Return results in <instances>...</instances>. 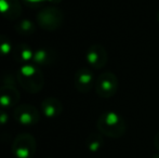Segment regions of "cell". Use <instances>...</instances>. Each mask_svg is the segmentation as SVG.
<instances>
[{
    "label": "cell",
    "mask_w": 159,
    "mask_h": 158,
    "mask_svg": "<svg viewBox=\"0 0 159 158\" xmlns=\"http://www.w3.org/2000/svg\"><path fill=\"white\" fill-rule=\"evenodd\" d=\"M94 82L93 78V74L87 68H82V70H77L75 75V86L79 92L86 93L91 90Z\"/></svg>",
    "instance_id": "8"
},
{
    "label": "cell",
    "mask_w": 159,
    "mask_h": 158,
    "mask_svg": "<svg viewBox=\"0 0 159 158\" xmlns=\"http://www.w3.org/2000/svg\"><path fill=\"white\" fill-rule=\"evenodd\" d=\"M103 145V138L98 133H91L87 141V146L91 152H98Z\"/></svg>",
    "instance_id": "14"
},
{
    "label": "cell",
    "mask_w": 159,
    "mask_h": 158,
    "mask_svg": "<svg viewBox=\"0 0 159 158\" xmlns=\"http://www.w3.org/2000/svg\"><path fill=\"white\" fill-rule=\"evenodd\" d=\"M20 94L12 87H3L0 88V105L2 107H10L17 103Z\"/></svg>",
    "instance_id": "10"
},
{
    "label": "cell",
    "mask_w": 159,
    "mask_h": 158,
    "mask_svg": "<svg viewBox=\"0 0 159 158\" xmlns=\"http://www.w3.org/2000/svg\"><path fill=\"white\" fill-rule=\"evenodd\" d=\"M22 12L19 0H0V13L9 20H16Z\"/></svg>",
    "instance_id": "9"
},
{
    "label": "cell",
    "mask_w": 159,
    "mask_h": 158,
    "mask_svg": "<svg viewBox=\"0 0 159 158\" xmlns=\"http://www.w3.org/2000/svg\"><path fill=\"white\" fill-rule=\"evenodd\" d=\"M35 139L28 134H22L16 138L13 144V154L17 158H30L35 153Z\"/></svg>",
    "instance_id": "4"
},
{
    "label": "cell",
    "mask_w": 159,
    "mask_h": 158,
    "mask_svg": "<svg viewBox=\"0 0 159 158\" xmlns=\"http://www.w3.org/2000/svg\"><path fill=\"white\" fill-rule=\"evenodd\" d=\"M157 20H158V21H159V11H158V12H157Z\"/></svg>",
    "instance_id": "21"
},
{
    "label": "cell",
    "mask_w": 159,
    "mask_h": 158,
    "mask_svg": "<svg viewBox=\"0 0 159 158\" xmlns=\"http://www.w3.org/2000/svg\"><path fill=\"white\" fill-rule=\"evenodd\" d=\"M15 29L21 35H30L35 32V26H34L33 22L30 21V20H23L17 24Z\"/></svg>",
    "instance_id": "15"
},
{
    "label": "cell",
    "mask_w": 159,
    "mask_h": 158,
    "mask_svg": "<svg viewBox=\"0 0 159 158\" xmlns=\"http://www.w3.org/2000/svg\"><path fill=\"white\" fill-rule=\"evenodd\" d=\"M52 55L53 53L50 50H47V49H40V50L36 51L35 54H34L33 61L37 64H49L52 61Z\"/></svg>",
    "instance_id": "13"
},
{
    "label": "cell",
    "mask_w": 159,
    "mask_h": 158,
    "mask_svg": "<svg viewBox=\"0 0 159 158\" xmlns=\"http://www.w3.org/2000/svg\"><path fill=\"white\" fill-rule=\"evenodd\" d=\"M153 158H159V155H154Z\"/></svg>",
    "instance_id": "20"
},
{
    "label": "cell",
    "mask_w": 159,
    "mask_h": 158,
    "mask_svg": "<svg viewBox=\"0 0 159 158\" xmlns=\"http://www.w3.org/2000/svg\"><path fill=\"white\" fill-rule=\"evenodd\" d=\"M42 112L47 117H55L59 116L62 113V104L59 100L54 97H48L41 104Z\"/></svg>",
    "instance_id": "11"
},
{
    "label": "cell",
    "mask_w": 159,
    "mask_h": 158,
    "mask_svg": "<svg viewBox=\"0 0 159 158\" xmlns=\"http://www.w3.org/2000/svg\"><path fill=\"white\" fill-rule=\"evenodd\" d=\"M63 21V14L55 8H48L38 14V22L46 29H55L60 27Z\"/></svg>",
    "instance_id": "5"
},
{
    "label": "cell",
    "mask_w": 159,
    "mask_h": 158,
    "mask_svg": "<svg viewBox=\"0 0 159 158\" xmlns=\"http://www.w3.org/2000/svg\"><path fill=\"white\" fill-rule=\"evenodd\" d=\"M7 120H8V116L6 113L0 112V124H6Z\"/></svg>",
    "instance_id": "17"
},
{
    "label": "cell",
    "mask_w": 159,
    "mask_h": 158,
    "mask_svg": "<svg viewBox=\"0 0 159 158\" xmlns=\"http://www.w3.org/2000/svg\"><path fill=\"white\" fill-rule=\"evenodd\" d=\"M14 117L22 124H37L39 120V113L34 106L24 104L15 108Z\"/></svg>",
    "instance_id": "6"
},
{
    "label": "cell",
    "mask_w": 159,
    "mask_h": 158,
    "mask_svg": "<svg viewBox=\"0 0 159 158\" xmlns=\"http://www.w3.org/2000/svg\"><path fill=\"white\" fill-rule=\"evenodd\" d=\"M86 57L93 68H102L107 62V52L101 44H92L87 51Z\"/></svg>",
    "instance_id": "7"
},
{
    "label": "cell",
    "mask_w": 159,
    "mask_h": 158,
    "mask_svg": "<svg viewBox=\"0 0 159 158\" xmlns=\"http://www.w3.org/2000/svg\"><path fill=\"white\" fill-rule=\"evenodd\" d=\"M98 131L108 138L118 139L126 133L127 124L125 119L115 112L103 113L96 124Z\"/></svg>",
    "instance_id": "1"
},
{
    "label": "cell",
    "mask_w": 159,
    "mask_h": 158,
    "mask_svg": "<svg viewBox=\"0 0 159 158\" xmlns=\"http://www.w3.org/2000/svg\"><path fill=\"white\" fill-rule=\"evenodd\" d=\"M118 89V79L114 73L105 72L98 77L95 82V90L100 97H111L116 94Z\"/></svg>",
    "instance_id": "3"
},
{
    "label": "cell",
    "mask_w": 159,
    "mask_h": 158,
    "mask_svg": "<svg viewBox=\"0 0 159 158\" xmlns=\"http://www.w3.org/2000/svg\"><path fill=\"white\" fill-rule=\"evenodd\" d=\"M154 144H155V147L159 151V131L156 133L155 139H154Z\"/></svg>",
    "instance_id": "18"
},
{
    "label": "cell",
    "mask_w": 159,
    "mask_h": 158,
    "mask_svg": "<svg viewBox=\"0 0 159 158\" xmlns=\"http://www.w3.org/2000/svg\"><path fill=\"white\" fill-rule=\"evenodd\" d=\"M17 78L22 87H24L28 92H37L42 89V82H43L42 74L38 68L34 67L33 65L25 64L22 66Z\"/></svg>",
    "instance_id": "2"
},
{
    "label": "cell",
    "mask_w": 159,
    "mask_h": 158,
    "mask_svg": "<svg viewBox=\"0 0 159 158\" xmlns=\"http://www.w3.org/2000/svg\"><path fill=\"white\" fill-rule=\"evenodd\" d=\"M40 1H47V0H26V2H30V3H37ZM54 1V0H53Z\"/></svg>",
    "instance_id": "19"
},
{
    "label": "cell",
    "mask_w": 159,
    "mask_h": 158,
    "mask_svg": "<svg viewBox=\"0 0 159 158\" xmlns=\"http://www.w3.org/2000/svg\"><path fill=\"white\" fill-rule=\"evenodd\" d=\"M35 52L32 50L30 47H28L25 43H20L14 49V59L17 60L20 63H30L33 61Z\"/></svg>",
    "instance_id": "12"
},
{
    "label": "cell",
    "mask_w": 159,
    "mask_h": 158,
    "mask_svg": "<svg viewBox=\"0 0 159 158\" xmlns=\"http://www.w3.org/2000/svg\"><path fill=\"white\" fill-rule=\"evenodd\" d=\"M12 51V44L9 41L8 38L0 35V55H6Z\"/></svg>",
    "instance_id": "16"
}]
</instances>
